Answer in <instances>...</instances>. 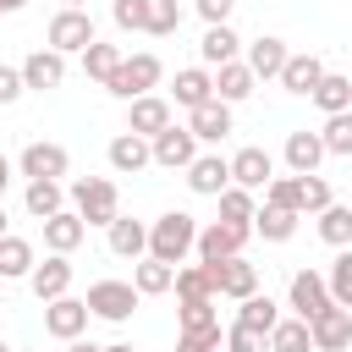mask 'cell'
<instances>
[{"label": "cell", "mask_w": 352, "mask_h": 352, "mask_svg": "<svg viewBox=\"0 0 352 352\" xmlns=\"http://www.w3.org/2000/svg\"><path fill=\"white\" fill-rule=\"evenodd\" d=\"M192 248H198V220H192L187 209H165L160 220H148V258L182 270V258H187Z\"/></svg>", "instance_id": "6da1fadb"}, {"label": "cell", "mask_w": 352, "mask_h": 352, "mask_svg": "<svg viewBox=\"0 0 352 352\" xmlns=\"http://www.w3.org/2000/svg\"><path fill=\"white\" fill-rule=\"evenodd\" d=\"M160 77H165L160 55H154V50H138V55H121V66H116V77L104 82V94H116L121 104H132V99L154 94V88H160Z\"/></svg>", "instance_id": "7a4b0ae2"}, {"label": "cell", "mask_w": 352, "mask_h": 352, "mask_svg": "<svg viewBox=\"0 0 352 352\" xmlns=\"http://www.w3.org/2000/svg\"><path fill=\"white\" fill-rule=\"evenodd\" d=\"M66 198H72V209L82 214V226H110V220L121 214V192H116L110 176H77V182L66 187Z\"/></svg>", "instance_id": "3957f363"}, {"label": "cell", "mask_w": 352, "mask_h": 352, "mask_svg": "<svg viewBox=\"0 0 352 352\" xmlns=\"http://www.w3.org/2000/svg\"><path fill=\"white\" fill-rule=\"evenodd\" d=\"M44 44H50V50H60V55H82L88 44H99V33H94V16H88V11H72V6H60V11L50 16V28H44Z\"/></svg>", "instance_id": "277c9868"}, {"label": "cell", "mask_w": 352, "mask_h": 352, "mask_svg": "<svg viewBox=\"0 0 352 352\" xmlns=\"http://www.w3.org/2000/svg\"><path fill=\"white\" fill-rule=\"evenodd\" d=\"M82 302H88L94 319H104V324H126V319L138 314V286H132V280H94Z\"/></svg>", "instance_id": "5b68a950"}, {"label": "cell", "mask_w": 352, "mask_h": 352, "mask_svg": "<svg viewBox=\"0 0 352 352\" xmlns=\"http://www.w3.org/2000/svg\"><path fill=\"white\" fill-rule=\"evenodd\" d=\"M16 170L28 176V182H60V176H72V154H66V143H28L22 154H16Z\"/></svg>", "instance_id": "8992f818"}, {"label": "cell", "mask_w": 352, "mask_h": 352, "mask_svg": "<svg viewBox=\"0 0 352 352\" xmlns=\"http://www.w3.org/2000/svg\"><path fill=\"white\" fill-rule=\"evenodd\" d=\"M330 302H336V297H330V280H324L319 270H297V275H292V286H286L292 319H319Z\"/></svg>", "instance_id": "52a82bcc"}, {"label": "cell", "mask_w": 352, "mask_h": 352, "mask_svg": "<svg viewBox=\"0 0 352 352\" xmlns=\"http://www.w3.org/2000/svg\"><path fill=\"white\" fill-rule=\"evenodd\" d=\"M253 231H242V226H226V220H209V226H198V264H226V258H236L242 253V242H248Z\"/></svg>", "instance_id": "ba28073f"}, {"label": "cell", "mask_w": 352, "mask_h": 352, "mask_svg": "<svg viewBox=\"0 0 352 352\" xmlns=\"http://www.w3.org/2000/svg\"><path fill=\"white\" fill-rule=\"evenodd\" d=\"M275 182V154L270 148H258V143H248V148H236L231 154V187H248V192H264Z\"/></svg>", "instance_id": "9c48e42d"}, {"label": "cell", "mask_w": 352, "mask_h": 352, "mask_svg": "<svg viewBox=\"0 0 352 352\" xmlns=\"http://www.w3.org/2000/svg\"><path fill=\"white\" fill-rule=\"evenodd\" d=\"M204 270H209V280H214V297L242 302V297H253V292H258V264H248L242 253H236V258H226V264H204Z\"/></svg>", "instance_id": "30bf717a"}, {"label": "cell", "mask_w": 352, "mask_h": 352, "mask_svg": "<svg viewBox=\"0 0 352 352\" xmlns=\"http://www.w3.org/2000/svg\"><path fill=\"white\" fill-rule=\"evenodd\" d=\"M165 126H176V116H170V99L165 94H143V99H132L126 104V132H138V138H160Z\"/></svg>", "instance_id": "8fae6325"}, {"label": "cell", "mask_w": 352, "mask_h": 352, "mask_svg": "<svg viewBox=\"0 0 352 352\" xmlns=\"http://www.w3.org/2000/svg\"><path fill=\"white\" fill-rule=\"evenodd\" d=\"M88 302L82 297H55V302H44V330L55 336V341H82V330H88Z\"/></svg>", "instance_id": "7c38bea8"}, {"label": "cell", "mask_w": 352, "mask_h": 352, "mask_svg": "<svg viewBox=\"0 0 352 352\" xmlns=\"http://www.w3.org/2000/svg\"><path fill=\"white\" fill-rule=\"evenodd\" d=\"M280 160H286V170H292V176H319V165H324V138H319V132H308V126H297V132H286Z\"/></svg>", "instance_id": "4fadbf2b"}, {"label": "cell", "mask_w": 352, "mask_h": 352, "mask_svg": "<svg viewBox=\"0 0 352 352\" xmlns=\"http://www.w3.org/2000/svg\"><path fill=\"white\" fill-rule=\"evenodd\" d=\"M308 330H314V352H346L352 346V308L330 302L319 319H308Z\"/></svg>", "instance_id": "5bb4252c"}, {"label": "cell", "mask_w": 352, "mask_h": 352, "mask_svg": "<svg viewBox=\"0 0 352 352\" xmlns=\"http://www.w3.org/2000/svg\"><path fill=\"white\" fill-rule=\"evenodd\" d=\"M22 82H28V94H50V88H60L66 82V55L60 50H33L28 60H22Z\"/></svg>", "instance_id": "9a60e30c"}, {"label": "cell", "mask_w": 352, "mask_h": 352, "mask_svg": "<svg viewBox=\"0 0 352 352\" xmlns=\"http://www.w3.org/2000/svg\"><path fill=\"white\" fill-rule=\"evenodd\" d=\"M148 148H154V165H160V170H187V165L198 160V138H192L187 126H165Z\"/></svg>", "instance_id": "2e32d148"}, {"label": "cell", "mask_w": 352, "mask_h": 352, "mask_svg": "<svg viewBox=\"0 0 352 352\" xmlns=\"http://www.w3.org/2000/svg\"><path fill=\"white\" fill-rule=\"evenodd\" d=\"M104 160H110L116 176H138V170L154 165V148H148V138H138V132H116L110 148H104Z\"/></svg>", "instance_id": "e0dca14e"}, {"label": "cell", "mask_w": 352, "mask_h": 352, "mask_svg": "<svg viewBox=\"0 0 352 352\" xmlns=\"http://www.w3.org/2000/svg\"><path fill=\"white\" fill-rule=\"evenodd\" d=\"M28 286H33V297H38V302H55V297H72V258H66V253H50L44 264H33V275H28Z\"/></svg>", "instance_id": "ac0fdd59"}, {"label": "cell", "mask_w": 352, "mask_h": 352, "mask_svg": "<svg viewBox=\"0 0 352 352\" xmlns=\"http://www.w3.org/2000/svg\"><path fill=\"white\" fill-rule=\"evenodd\" d=\"M286 60H292V50H286V38H275V33H258L253 44H248V72L258 77V82H280V72H286Z\"/></svg>", "instance_id": "d6986e66"}, {"label": "cell", "mask_w": 352, "mask_h": 352, "mask_svg": "<svg viewBox=\"0 0 352 352\" xmlns=\"http://www.w3.org/2000/svg\"><path fill=\"white\" fill-rule=\"evenodd\" d=\"M104 242H110V253L116 258H148V226L143 220H132V214H116L110 226H104Z\"/></svg>", "instance_id": "ffe728a7"}, {"label": "cell", "mask_w": 352, "mask_h": 352, "mask_svg": "<svg viewBox=\"0 0 352 352\" xmlns=\"http://www.w3.org/2000/svg\"><path fill=\"white\" fill-rule=\"evenodd\" d=\"M209 99H214V72H209V66H182L176 82H170V104L198 110V104H209Z\"/></svg>", "instance_id": "44dd1931"}, {"label": "cell", "mask_w": 352, "mask_h": 352, "mask_svg": "<svg viewBox=\"0 0 352 352\" xmlns=\"http://www.w3.org/2000/svg\"><path fill=\"white\" fill-rule=\"evenodd\" d=\"M187 187H192L198 198H220V192L231 187V160H220V154H198V160L187 165Z\"/></svg>", "instance_id": "7402d4cb"}, {"label": "cell", "mask_w": 352, "mask_h": 352, "mask_svg": "<svg viewBox=\"0 0 352 352\" xmlns=\"http://www.w3.org/2000/svg\"><path fill=\"white\" fill-rule=\"evenodd\" d=\"M187 132H192L198 143H226V138H231V104L209 99V104L187 110Z\"/></svg>", "instance_id": "603a6c76"}, {"label": "cell", "mask_w": 352, "mask_h": 352, "mask_svg": "<svg viewBox=\"0 0 352 352\" xmlns=\"http://www.w3.org/2000/svg\"><path fill=\"white\" fill-rule=\"evenodd\" d=\"M82 236H88V226H82L77 209H60V214L44 220V248H50V253H66V258H72V253L82 248Z\"/></svg>", "instance_id": "cb8c5ba5"}, {"label": "cell", "mask_w": 352, "mask_h": 352, "mask_svg": "<svg viewBox=\"0 0 352 352\" xmlns=\"http://www.w3.org/2000/svg\"><path fill=\"white\" fill-rule=\"evenodd\" d=\"M236 324L270 341V330L280 324V302H275L270 292H253V297H242V302H236Z\"/></svg>", "instance_id": "d4e9b609"}, {"label": "cell", "mask_w": 352, "mask_h": 352, "mask_svg": "<svg viewBox=\"0 0 352 352\" xmlns=\"http://www.w3.org/2000/svg\"><path fill=\"white\" fill-rule=\"evenodd\" d=\"M319 82H324V60H319L314 50L292 55V60H286V72H280V88H286V94H302V99H308Z\"/></svg>", "instance_id": "484cf974"}, {"label": "cell", "mask_w": 352, "mask_h": 352, "mask_svg": "<svg viewBox=\"0 0 352 352\" xmlns=\"http://www.w3.org/2000/svg\"><path fill=\"white\" fill-rule=\"evenodd\" d=\"M253 88H258V77L248 72V60H226V66H214V99H220V104H242Z\"/></svg>", "instance_id": "4316f807"}, {"label": "cell", "mask_w": 352, "mask_h": 352, "mask_svg": "<svg viewBox=\"0 0 352 352\" xmlns=\"http://www.w3.org/2000/svg\"><path fill=\"white\" fill-rule=\"evenodd\" d=\"M33 264H38V253L28 236H0V280H28Z\"/></svg>", "instance_id": "83f0119b"}, {"label": "cell", "mask_w": 352, "mask_h": 352, "mask_svg": "<svg viewBox=\"0 0 352 352\" xmlns=\"http://www.w3.org/2000/svg\"><path fill=\"white\" fill-rule=\"evenodd\" d=\"M22 204H28V214L44 226L50 214H60V209H66V182H28Z\"/></svg>", "instance_id": "f1b7e54d"}, {"label": "cell", "mask_w": 352, "mask_h": 352, "mask_svg": "<svg viewBox=\"0 0 352 352\" xmlns=\"http://www.w3.org/2000/svg\"><path fill=\"white\" fill-rule=\"evenodd\" d=\"M236 50H242V38L231 33V22H220V28H204V38H198V55H204V66H226V60H236Z\"/></svg>", "instance_id": "f546056e"}, {"label": "cell", "mask_w": 352, "mask_h": 352, "mask_svg": "<svg viewBox=\"0 0 352 352\" xmlns=\"http://www.w3.org/2000/svg\"><path fill=\"white\" fill-rule=\"evenodd\" d=\"M132 286H138V297H165V292L176 286V264L138 258V270H132Z\"/></svg>", "instance_id": "4dcf8cb0"}, {"label": "cell", "mask_w": 352, "mask_h": 352, "mask_svg": "<svg viewBox=\"0 0 352 352\" xmlns=\"http://www.w3.org/2000/svg\"><path fill=\"white\" fill-rule=\"evenodd\" d=\"M324 116H341V110H352V77H341V72H324V82L308 94Z\"/></svg>", "instance_id": "1f68e13d"}, {"label": "cell", "mask_w": 352, "mask_h": 352, "mask_svg": "<svg viewBox=\"0 0 352 352\" xmlns=\"http://www.w3.org/2000/svg\"><path fill=\"white\" fill-rule=\"evenodd\" d=\"M297 220H302V214H292V209H270V204H264V209L253 214V231H258L264 242H292V236H297Z\"/></svg>", "instance_id": "d6a6232c"}, {"label": "cell", "mask_w": 352, "mask_h": 352, "mask_svg": "<svg viewBox=\"0 0 352 352\" xmlns=\"http://www.w3.org/2000/svg\"><path fill=\"white\" fill-rule=\"evenodd\" d=\"M264 346L270 352H314V330H308V319H280Z\"/></svg>", "instance_id": "836d02e7"}, {"label": "cell", "mask_w": 352, "mask_h": 352, "mask_svg": "<svg viewBox=\"0 0 352 352\" xmlns=\"http://www.w3.org/2000/svg\"><path fill=\"white\" fill-rule=\"evenodd\" d=\"M253 214H258V204H253L248 187H226V192H220V220H226V226L253 231Z\"/></svg>", "instance_id": "e575fe53"}, {"label": "cell", "mask_w": 352, "mask_h": 352, "mask_svg": "<svg viewBox=\"0 0 352 352\" xmlns=\"http://www.w3.org/2000/svg\"><path fill=\"white\" fill-rule=\"evenodd\" d=\"M170 292H176L182 302H204V297H214V280H209V270H204V264H182Z\"/></svg>", "instance_id": "d590c367"}, {"label": "cell", "mask_w": 352, "mask_h": 352, "mask_svg": "<svg viewBox=\"0 0 352 352\" xmlns=\"http://www.w3.org/2000/svg\"><path fill=\"white\" fill-rule=\"evenodd\" d=\"M319 236L341 253V248H352V209L346 204H330L324 214H319Z\"/></svg>", "instance_id": "8d00e7d4"}, {"label": "cell", "mask_w": 352, "mask_h": 352, "mask_svg": "<svg viewBox=\"0 0 352 352\" xmlns=\"http://www.w3.org/2000/svg\"><path fill=\"white\" fill-rule=\"evenodd\" d=\"M116 66H121V50H116V44H88V50H82V72H88L99 88L116 77Z\"/></svg>", "instance_id": "74e56055"}, {"label": "cell", "mask_w": 352, "mask_h": 352, "mask_svg": "<svg viewBox=\"0 0 352 352\" xmlns=\"http://www.w3.org/2000/svg\"><path fill=\"white\" fill-rule=\"evenodd\" d=\"M264 204H270V209H292V214H302V176H275V182L264 187Z\"/></svg>", "instance_id": "f35d334b"}, {"label": "cell", "mask_w": 352, "mask_h": 352, "mask_svg": "<svg viewBox=\"0 0 352 352\" xmlns=\"http://www.w3.org/2000/svg\"><path fill=\"white\" fill-rule=\"evenodd\" d=\"M319 138H324V154H352V110H341V116H324V126H319Z\"/></svg>", "instance_id": "ab89813d"}, {"label": "cell", "mask_w": 352, "mask_h": 352, "mask_svg": "<svg viewBox=\"0 0 352 352\" xmlns=\"http://www.w3.org/2000/svg\"><path fill=\"white\" fill-rule=\"evenodd\" d=\"M182 16H187L182 0H148V33H154V38H170V33L182 28Z\"/></svg>", "instance_id": "60d3db41"}, {"label": "cell", "mask_w": 352, "mask_h": 352, "mask_svg": "<svg viewBox=\"0 0 352 352\" xmlns=\"http://www.w3.org/2000/svg\"><path fill=\"white\" fill-rule=\"evenodd\" d=\"M176 324H182V330H220L214 297H204V302H182V308H176Z\"/></svg>", "instance_id": "b9f144b4"}, {"label": "cell", "mask_w": 352, "mask_h": 352, "mask_svg": "<svg viewBox=\"0 0 352 352\" xmlns=\"http://www.w3.org/2000/svg\"><path fill=\"white\" fill-rule=\"evenodd\" d=\"M110 16L121 33H148V0H110Z\"/></svg>", "instance_id": "7bdbcfd3"}, {"label": "cell", "mask_w": 352, "mask_h": 352, "mask_svg": "<svg viewBox=\"0 0 352 352\" xmlns=\"http://www.w3.org/2000/svg\"><path fill=\"white\" fill-rule=\"evenodd\" d=\"M324 280H330V297H336L341 308H352V248H341V253H336V264H330V275H324Z\"/></svg>", "instance_id": "ee69618b"}, {"label": "cell", "mask_w": 352, "mask_h": 352, "mask_svg": "<svg viewBox=\"0 0 352 352\" xmlns=\"http://www.w3.org/2000/svg\"><path fill=\"white\" fill-rule=\"evenodd\" d=\"M330 204H336L330 182H324V176H302V214H324Z\"/></svg>", "instance_id": "f6af8a7d"}, {"label": "cell", "mask_w": 352, "mask_h": 352, "mask_svg": "<svg viewBox=\"0 0 352 352\" xmlns=\"http://www.w3.org/2000/svg\"><path fill=\"white\" fill-rule=\"evenodd\" d=\"M176 352H226V330H182Z\"/></svg>", "instance_id": "bcb514c9"}, {"label": "cell", "mask_w": 352, "mask_h": 352, "mask_svg": "<svg viewBox=\"0 0 352 352\" xmlns=\"http://www.w3.org/2000/svg\"><path fill=\"white\" fill-rule=\"evenodd\" d=\"M226 352H270V346H264V336H253V330H242V324L231 319V330H226Z\"/></svg>", "instance_id": "7dc6e473"}, {"label": "cell", "mask_w": 352, "mask_h": 352, "mask_svg": "<svg viewBox=\"0 0 352 352\" xmlns=\"http://www.w3.org/2000/svg\"><path fill=\"white\" fill-rule=\"evenodd\" d=\"M28 94V82H22V66H6L0 60V104H16Z\"/></svg>", "instance_id": "c3c4849f"}, {"label": "cell", "mask_w": 352, "mask_h": 352, "mask_svg": "<svg viewBox=\"0 0 352 352\" xmlns=\"http://www.w3.org/2000/svg\"><path fill=\"white\" fill-rule=\"evenodd\" d=\"M231 6H236V0H192V11L204 16V28H220V22L231 16Z\"/></svg>", "instance_id": "681fc988"}, {"label": "cell", "mask_w": 352, "mask_h": 352, "mask_svg": "<svg viewBox=\"0 0 352 352\" xmlns=\"http://www.w3.org/2000/svg\"><path fill=\"white\" fill-rule=\"evenodd\" d=\"M6 187H11V160L0 154V198H6Z\"/></svg>", "instance_id": "f907efd6"}, {"label": "cell", "mask_w": 352, "mask_h": 352, "mask_svg": "<svg viewBox=\"0 0 352 352\" xmlns=\"http://www.w3.org/2000/svg\"><path fill=\"white\" fill-rule=\"evenodd\" d=\"M66 352H104V346H94V341H66Z\"/></svg>", "instance_id": "816d5d0a"}, {"label": "cell", "mask_w": 352, "mask_h": 352, "mask_svg": "<svg viewBox=\"0 0 352 352\" xmlns=\"http://www.w3.org/2000/svg\"><path fill=\"white\" fill-rule=\"evenodd\" d=\"M22 6H28V0H0V16H16Z\"/></svg>", "instance_id": "f5cc1de1"}, {"label": "cell", "mask_w": 352, "mask_h": 352, "mask_svg": "<svg viewBox=\"0 0 352 352\" xmlns=\"http://www.w3.org/2000/svg\"><path fill=\"white\" fill-rule=\"evenodd\" d=\"M104 352H138V346H132V341H110Z\"/></svg>", "instance_id": "db71d44e"}, {"label": "cell", "mask_w": 352, "mask_h": 352, "mask_svg": "<svg viewBox=\"0 0 352 352\" xmlns=\"http://www.w3.org/2000/svg\"><path fill=\"white\" fill-rule=\"evenodd\" d=\"M60 6H72V11H88V0H60Z\"/></svg>", "instance_id": "11a10c76"}, {"label": "cell", "mask_w": 352, "mask_h": 352, "mask_svg": "<svg viewBox=\"0 0 352 352\" xmlns=\"http://www.w3.org/2000/svg\"><path fill=\"white\" fill-rule=\"evenodd\" d=\"M0 236H11V231H6V204H0Z\"/></svg>", "instance_id": "9f6ffc18"}, {"label": "cell", "mask_w": 352, "mask_h": 352, "mask_svg": "<svg viewBox=\"0 0 352 352\" xmlns=\"http://www.w3.org/2000/svg\"><path fill=\"white\" fill-rule=\"evenodd\" d=\"M0 352H11V346H6V341H0Z\"/></svg>", "instance_id": "6f0895ef"}]
</instances>
